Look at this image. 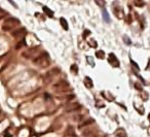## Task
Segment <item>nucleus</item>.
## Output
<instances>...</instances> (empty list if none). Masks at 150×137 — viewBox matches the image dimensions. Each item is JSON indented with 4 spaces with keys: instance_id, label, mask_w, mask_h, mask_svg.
<instances>
[{
    "instance_id": "b1692460",
    "label": "nucleus",
    "mask_w": 150,
    "mask_h": 137,
    "mask_svg": "<svg viewBox=\"0 0 150 137\" xmlns=\"http://www.w3.org/2000/svg\"><path fill=\"white\" fill-rule=\"evenodd\" d=\"M135 86H136V87H137V89H138V90H141V88H140L139 84H135Z\"/></svg>"
},
{
    "instance_id": "393cba45",
    "label": "nucleus",
    "mask_w": 150,
    "mask_h": 137,
    "mask_svg": "<svg viewBox=\"0 0 150 137\" xmlns=\"http://www.w3.org/2000/svg\"><path fill=\"white\" fill-rule=\"evenodd\" d=\"M5 137H11V135H9V134H6V133H5Z\"/></svg>"
},
{
    "instance_id": "dca6fc26",
    "label": "nucleus",
    "mask_w": 150,
    "mask_h": 137,
    "mask_svg": "<svg viewBox=\"0 0 150 137\" xmlns=\"http://www.w3.org/2000/svg\"><path fill=\"white\" fill-rule=\"evenodd\" d=\"M71 70H72L74 73H77V71H78V67H77V65L73 64V65L71 66Z\"/></svg>"
},
{
    "instance_id": "5701e85b",
    "label": "nucleus",
    "mask_w": 150,
    "mask_h": 137,
    "mask_svg": "<svg viewBox=\"0 0 150 137\" xmlns=\"http://www.w3.org/2000/svg\"><path fill=\"white\" fill-rule=\"evenodd\" d=\"M132 64H133V65H134V66H135V67H136V68H137V69L139 70V66H138V65L136 64V63H135V62H134V61H132Z\"/></svg>"
},
{
    "instance_id": "6ab92c4d",
    "label": "nucleus",
    "mask_w": 150,
    "mask_h": 137,
    "mask_svg": "<svg viewBox=\"0 0 150 137\" xmlns=\"http://www.w3.org/2000/svg\"><path fill=\"white\" fill-rule=\"evenodd\" d=\"M24 43H25L24 41H23V42H20V43H18L17 46H16V48H17V50H19V48H21V47H22V46L24 45Z\"/></svg>"
},
{
    "instance_id": "423d86ee",
    "label": "nucleus",
    "mask_w": 150,
    "mask_h": 137,
    "mask_svg": "<svg viewBox=\"0 0 150 137\" xmlns=\"http://www.w3.org/2000/svg\"><path fill=\"white\" fill-rule=\"evenodd\" d=\"M83 82H84V85H86V87L87 88V89H92V88L94 87V82L91 80V77H88V76L84 77V81Z\"/></svg>"
},
{
    "instance_id": "39448f33",
    "label": "nucleus",
    "mask_w": 150,
    "mask_h": 137,
    "mask_svg": "<svg viewBox=\"0 0 150 137\" xmlns=\"http://www.w3.org/2000/svg\"><path fill=\"white\" fill-rule=\"evenodd\" d=\"M81 106L79 105L78 103H74V104H71V106L66 108V112H72V111H77L78 109H80Z\"/></svg>"
},
{
    "instance_id": "f257e3e1",
    "label": "nucleus",
    "mask_w": 150,
    "mask_h": 137,
    "mask_svg": "<svg viewBox=\"0 0 150 137\" xmlns=\"http://www.w3.org/2000/svg\"><path fill=\"white\" fill-rule=\"evenodd\" d=\"M20 25V21L16 18H8L5 20V22L2 25V30L3 31H11L13 28H16L17 26Z\"/></svg>"
},
{
    "instance_id": "412c9836",
    "label": "nucleus",
    "mask_w": 150,
    "mask_h": 137,
    "mask_svg": "<svg viewBox=\"0 0 150 137\" xmlns=\"http://www.w3.org/2000/svg\"><path fill=\"white\" fill-rule=\"evenodd\" d=\"M88 34H91V32H89L88 30H86V31H84V33H83V36H84V37H86V35H88Z\"/></svg>"
},
{
    "instance_id": "a211bd4d",
    "label": "nucleus",
    "mask_w": 150,
    "mask_h": 137,
    "mask_svg": "<svg viewBox=\"0 0 150 137\" xmlns=\"http://www.w3.org/2000/svg\"><path fill=\"white\" fill-rule=\"evenodd\" d=\"M82 119V115H75L74 116V120L76 122H80V120Z\"/></svg>"
},
{
    "instance_id": "f3484780",
    "label": "nucleus",
    "mask_w": 150,
    "mask_h": 137,
    "mask_svg": "<svg viewBox=\"0 0 150 137\" xmlns=\"http://www.w3.org/2000/svg\"><path fill=\"white\" fill-rule=\"evenodd\" d=\"M88 43H89V46H91L92 47H97V42H96V41H94V40H89Z\"/></svg>"
},
{
    "instance_id": "a878e982",
    "label": "nucleus",
    "mask_w": 150,
    "mask_h": 137,
    "mask_svg": "<svg viewBox=\"0 0 150 137\" xmlns=\"http://www.w3.org/2000/svg\"><path fill=\"white\" fill-rule=\"evenodd\" d=\"M148 119H149V121H150V114H149V115H148Z\"/></svg>"
},
{
    "instance_id": "7ed1b4c3",
    "label": "nucleus",
    "mask_w": 150,
    "mask_h": 137,
    "mask_svg": "<svg viewBox=\"0 0 150 137\" xmlns=\"http://www.w3.org/2000/svg\"><path fill=\"white\" fill-rule=\"evenodd\" d=\"M25 34H26V29L25 28H21V29H17V30H14L11 32V35L16 38H21L23 37Z\"/></svg>"
},
{
    "instance_id": "1a4fd4ad",
    "label": "nucleus",
    "mask_w": 150,
    "mask_h": 137,
    "mask_svg": "<svg viewBox=\"0 0 150 137\" xmlns=\"http://www.w3.org/2000/svg\"><path fill=\"white\" fill-rule=\"evenodd\" d=\"M60 23H61V25L63 26V28L65 29V30H68V24H67V21L64 18L60 19Z\"/></svg>"
},
{
    "instance_id": "4468645a",
    "label": "nucleus",
    "mask_w": 150,
    "mask_h": 137,
    "mask_svg": "<svg viewBox=\"0 0 150 137\" xmlns=\"http://www.w3.org/2000/svg\"><path fill=\"white\" fill-rule=\"evenodd\" d=\"M103 17H104L105 21H106L107 23H109V22H110V19H109V17H108V13H107V11H103Z\"/></svg>"
},
{
    "instance_id": "f8f14e48",
    "label": "nucleus",
    "mask_w": 150,
    "mask_h": 137,
    "mask_svg": "<svg viewBox=\"0 0 150 137\" xmlns=\"http://www.w3.org/2000/svg\"><path fill=\"white\" fill-rule=\"evenodd\" d=\"M96 55H97V57H98L99 59H104V58H105V53H104L103 51H98V52L96 53Z\"/></svg>"
},
{
    "instance_id": "4be33fe9",
    "label": "nucleus",
    "mask_w": 150,
    "mask_h": 137,
    "mask_svg": "<svg viewBox=\"0 0 150 137\" xmlns=\"http://www.w3.org/2000/svg\"><path fill=\"white\" fill-rule=\"evenodd\" d=\"M87 60H88L89 62H91V63H89V64H91L92 66H94V65H95V63H93V62H92V58H91V57H87Z\"/></svg>"
},
{
    "instance_id": "9d476101",
    "label": "nucleus",
    "mask_w": 150,
    "mask_h": 137,
    "mask_svg": "<svg viewBox=\"0 0 150 137\" xmlns=\"http://www.w3.org/2000/svg\"><path fill=\"white\" fill-rule=\"evenodd\" d=\"M43 11H45L46 12V14L49 17V18H53L54 17V11H51L48 7H46V6H44L43 7Z\"/></svg>"
},
{
    "instance_id": "f03ea898",
    "label": "nucleus",
    "mask_w": 150,
    "mask_h": 137,
    "mask_svg": "<svg viewBox=\"0 0 150 137\" xmlns=\"http://www.w3.org/2000/svg\"><path fill=\"white\" fill-rule=\"evenodd\" d=\"M34 63H35V64L40 65L41 67L48 66L49 65V61H48L47 54H41V55H39L37 58L34 59Z\"/></svg>"
},
{
    "instance_id": "0eeeda50",
    "label": "nucleus",
    "mask_w": 150,
    "mask_h": 137,
    "mask_svg": "<svg viewBox=\"0 0 150 137\" xmlns=\"http://www.w3.org/2000/svg\"><path fill=\"white\" fill-rule=\"evenodd\" d=\"M54 87L56 88H69L70 85H69V82H67L66 80H61L58 84L54 85Z\"/></svg>"
},
{
    "instance_id": "ddd939ff",
    "label": "nucleus",
    "mask_w": 150,
    "mask_h": 137,
    "mask_svg": "<svg viewBox=\"0 0 150 137\" xmlns=\"http://www.w3.org/2000/svg\"><path fill=\"white\" fill-rule=\"evenodd\" d=\"M134 4L136 6H139V7H142L145 5V2L144 1H139V0H136V1H134Z\"/></svg>"
},
{
    "instance_id": "9b49d317",
    "label": "nucleus",
    "mask_w": 150,
    "mask_h": 137,
    "mask_svg": "<svg viewBox=\"0 0 150 137\" xmlns=\"http://www.w3.org/2000/svg\"><path fill=\"white\" fill-rule=\"evenodd\" d=\"M116 135L118 137H127V134H126V132H124L123 129H119L118 131H116Z\"/></svg>"
},
{
    "instance_id": "2eb2a0df",
    "label": "nucleus",
    "mask_w": 150,
    "mask_h": 137,
    "mask_svg": "<svg viewBox=\"0 0 150 137\" xmlns=\"http://www.w3.org/2000/svg\"><path fill=\"white\" fill-rule=\"evenodd\" d=\"M6 14H7V12L5 11H3V9L0 7V19H2V18H4V17H6Z\"/></svg>"
},
{
    "instance_id": "6e6552de",
    "label": "nucleus",
    "mask_w": 150,
    "mask_h": 137,
    "mask_svg": "<svg viewBox=\"0 0 150 137\" xmlns=\"http://www.w3.org/2000/svg\"><path fill=\"white\" fill-rule=\"evenodd\" d=\"M94 122H95V120H93V119H89V120H87L86 122V121H84V122H83V123H82V124H80V125H79V129H82V128H83V127H86V126H88V125H91V124H93V123H94Z\"/></svg>"
},
{
    "instance_id": "20e7f679",
    "label": "nucleus",
    "mask_w": 150,
    "mask_h": 137,
    "mask_svg": "<svg viewBox=\"0 0 150 137\" xmlns=\"http://www.w3.org/2000/svg\"><path fill=\"white\" fill-rule=\"evenodd\" d=\"M108 60H109V63H111V64H112V66H114V67L119 66V62H118L117 58L115 57V55H114V54H110Z\"/></svg>"
},
{
    "instance_id": "aec40b11",
    "label": "nucleus",
    "mask_w": 150,
    "mask_h": 137,
    "mask_svg": "<svg viewBox=\"0 0 150 137\" xmlns=\"http://www.w3.org/2000/svg\"><path fill=\"white\" fill-rule=\"evenodd\" d=\"M124 41H126V42H128L129 45V43H131V40H129V37H127V36H124Z\"/></svg>"
}]
</instances>
